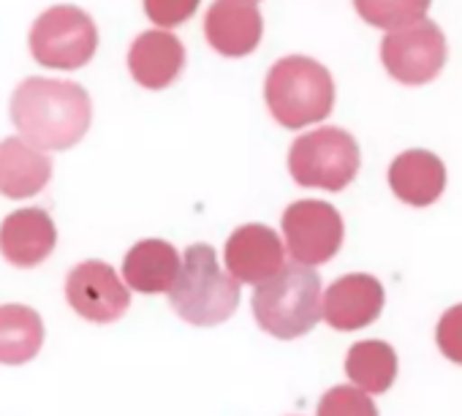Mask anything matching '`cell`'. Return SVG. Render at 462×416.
<instances>
[{
  "label": "cell",
  "mask_w": 462,
  "mask_h": 416,
  "mask_svg": "<svg viewBox=\"0 0 462 416\" xmlns=\"http://www.w3.org/2000/svg\"><path fill=\"white\" fill-rule=\"evenodd\" d=\"M389 188L411 207H430L446 188V166L430 150H405L389 163Z\"/></svg>",
  "instance_id": "9a60e30c"
},
{
  "label": "cell",
  "mask_w": 462,
  "mask_h": 416,
  "mask_svg": "<svg viewBox=\"0 0 462 416\" xmlns=\"http://www.w3.org/2000/svg\"><path fill=\"white\" fill-rule=\"evenodd\" d=\"M251 4H259V0H251Z\"/></svg>",
  "instance_id": "cb8c5ba5"
},
{
  "label": "cell",
  "mask_w": 462,
  "mask_h": 416,
  "mask_svg": "<svg viewBox=\"0 0 462 416\" xmlns=\"http://www.w3.org/2000/svg\"><path fill=\"white\" fill-rule=\"evenodd\" d=\"M182 270V256L166 240H142L123 259V281L139 294H169Z\"/></svg>",
  "instance_id": "e0dca14e"
},
{
  "label": "cell",
  "mask_w": 462,
  "mask_h": 416,
  "mask_svg": "<svg viewBox=\"0 0 462 416\" xmlns=\"http://www.w3.org/2000/svg\"><path fill=\"white\" fill-rule=\"evenodd\" d=\"M185 69L182 42L161 28L139 33L128 47V71L136 85L147 90L169 88Z\"/></svg>",
  "instance_id": "5bb4252c"
},
{
  "label": "cell",
  "mask_w": 462,
  "mask_h": 416,
  "mask_svg": "<svg viewBox=\"0 0 462 416\" xmlns=\"http://www.w3.org/2000/svg\"><path fill=\"white\" fill-rule=\"evenodd\" d=\"M448 58L446 36L432 20H419L408 28L389 31L381 42V60L389 77L400 85L419 88L432 82Z\"/></svg>",
  "instance_id": "52a82bcc"
},
{
  "label": "cell",
  "mask_w": 462,
  "mask_h": 416,
  "mask_svg": "<svg viewBox=\"0 0 462 416\" xmlns=\"http://www.w3.org/2000/svg\"><path fill=\"white\" fill-rule=\"evenodd\" d=\"M169 305L193 327H217L235 316L240 305V283L220 270L212 245L193 243L182 254V270L169 291Z\"/></svg>",
  "instance_id": "277c9868"
},
{
  "label": "cell",
  "mask_w": 462,
  "mask_h": 416,
  "mask_svg": "<svg viewBox=\"0 0 462 416\" xmlns=\"http://www.w3.org/2000/svg\"><path fill=\"white\" fill-rule=\"evenodd\" d=\"M362 163L356 139L335 125H321L300 139L289 150V171L302 188L343 190L351 185Z\"/></svg>",
  "instance_id": "8992f818"
},
{
  "label": "cell",
  "mask_w": 462,
  "mask_h": 416,
  "mask_svg": "<svg viewBox=\"0 0 462 416\" xmlns=\"http://www.w3.org/2000/svg\"><path fill=\"white\" fill-rule=\"evenodd\" d=\"M383 286L367 273H351L324 291V321L332 329L354 332L373 324L383 310Z\"/></svg>",
  "instance_id": "4fadbf2b"
},
{
  "label": "cell",
  "mask_w": 462,
  "mask_h": 416,
  "mask_svg": "<svg viewBox=\"0 0 462 416\" xmlns=\"http://www.w3.org/2000/svg\"><path fill=\"white\" fill-rule=\"evenodd\" d=\"M432 0H354L356 14L381 31H400L427 17Z\"/></svg>",
  "instance_id": "ffe728a7"
},
{
  "label": "cell",
  "mask_w": 462,
  "mask_h": 416,
  "mask_svg": "<svg viewBox=\"0 0 462 416\" xmlns=\"http://www.w3.org/2000/svg\"><path fill=\"white\" fill-rule=\"evenodd\" d=\"M254 316L256 324L278 340L308 335L324 316V291L316 267L300 262L283 264L281 273L256 286Z\"/></svg>",
  "instance_id": "7a4b0ae2"
},
{
  "label": "cell",
  "mask_w": 462,
  "mask_h": 416,
  "mask_svg": "<svg viewBox=\"0 0 462 416\" xmlns=\"http://www.w3.org/2000/svg\"><path fill=\"white\" fill-rule=\"evenodd\" d=\"M435 343L448 362L462 365V302L440 316L435 329Z\"/></svg>",
  "instance_id": "603a6c76"
},
{
  "label": "cell",
  "mask_w": 462,
  "mask_h": 416,
  "mask_svg": "<svg viewBox=\"0 0 462 416\" xmlns=\"http://www.w3.org/2000/svg\"><path fill=\"white\" fill-rule=\"evenodd\" d=\"M201 0H142L144 14L150 17V23L161 31H171L182 23H188Z\"/></svg>",
  "instance_id": "7402d4cb"
},
{
  "label": "cell",
  "mask_w": 462,
  "mask_h": 416,
  "mask_svg": "<svg viewBox=\"0 0 462 416\" xmlns=\"http://www.w3.org/2000/svg\"><path fill=\"white\" fill-rule=\"evenodd\" d=\"M66 300L77 316L93 324H112L131 308V289L112 264L90 259L66 278Z\"/></svg>",
  "instance_id": "9c48e42d"
},
{
  "label": "cell",
  "mask_w": 462,
  "mask_h": 416,
  "mask_svg": "<svg viewBox=\"0 0 462 416\" xmlns=\"http://www.w3.org/2000/svg\"><path fill=\"white\" fill-rule=\"evenodd\" d=\"M58 245V226L42 207H25L0 224V256L20 270L44 264Z\"/></svg>",
  "instance_id": "7c38bea8"
},
{
  "label": "cell",
  "mask_w": 462,
  "mask_h": 416,
  "mask_svg": "<svg viewBox=\"0 0 462 416\" xmlns=\"http://www.w3.org/2000/svg\"><path fill=\"white\" fill-rule=\"evenodd\" d=\"M28 50L44 69L77 71L93 60L98 50V28L85 9L58 4L42 12L31 25Z\"/></svg>",
  "instance_id": "5b68a950"
},
{
  "label": "cell",
  "mask_w": 462,
  "mask_h": 416,
  "mask_svg": "<svg viewBox=\"0 0 462 416\" xmlns=\"http://www.w3.org/2000/svg\"><path fill=\"white\" fill-rule=\"evenodd\" d=\"M47 337L42 316L20 302L0 305V365H25L36 359Z\"/></svg>",
  "instance_id": "ac0fdd59"
},
{
  "label": "cell",
  "mask_w": 462,
  "mask_h": 416,
  "mask_svg": "<svg viewBox=\"0 0 462 416\" xmlns=\"http://www.w3.org/2000/svg\"><path fill=\"white\" fill-rule=\"evenodd\" d=\"M264 101L283 128H305L329 117L335 106V82L324 63L308 55L275 60L264 79Z\"/></svg>",
  "instance_id": "3957f363"
},
{
  "label": "cell",
  "mask_w": 462,
  "mask_h": 416,
  "mask_svg": "<svg viewBox=\"0 0 462 416\" xmlns=\"http://www.w3.org/2000/svg\"><path fill=\"white\" fill-rule=\"evenodd\" d=\"M204 36L217 55L245 58L264 36L262 12L251 0H215L204 17Z\"/></svg>",
  "instance_id": "8fae6325"
},
{
  "label": "cell",
  "mask_w": 462,
  "mask_h": 416,
  "mask_svg": "<svg viewBox=\"0 0 462 416\" xmlns=\"http://www.w3.org/2000/svg\"><path fill=\"white\" fill-rule=\"evenodd\" d=\"M226 273L237 283L262 286L286 264V245L264 224H245L231 232L223 251Z\"/></svg>",
  "instance_id": "30bf717a"
},
{
  "label": "cell",
  "mask_w": 462,
  "mask_h": 416,
  "mask_svg": "<svg viewBox=\"0 0 462 416\" xmlns=\"http://www.w3.org/2000/svg\"><path fill=\"white\" fill-rule=\"evenodd\" d=\"M316 416H378L373 394L359 386H332L319 400Z\"/></svg>",
  "instance_id": "44dd1931"
},
{
  "label": "cell",
  "mask_w": 462,
  "mask_h": 416,
  "mask_svg": "<svg viewBox=\"0 0 462 416\" xmlns=\"http://www.w3.org/2000/svg\"><path fill=\"white\" fill-rule=\"evenodd\" d=\"M52 177L50 155L28 139L6 136L0 142V193L6 199H31Z\"/></svg>",
  "instance_id": "2e32d148"
},
{
  "label": "cell",
  "mask_w": 462,
  "mask_h": 416,
  "mask_svg": "<svg viewBox=\"0 0 462 416\" xmlns=\"http://www.w3.org/2000/svg\"><path fill=\"white\" fill-rule=\"evenodd\" d=\"M346 375L362 392L381 394L397 378V354L383 340H359L346 354Z\"/></svg>",
  "instance_id": "d6986e66"
},
{
  "label": "cell",
  "mask_w": 462,
  "mask_h": 416,
  "mask_svg": "<svg viewBox=\"0 0 462 416\" xmlns=\"http://www.w3.org/2000/svg\"><path fill=\"white\" fill-rule=\"evenodd\" d=\"M12 123L20 136L47 150H71L85 139L93 123L90 93L69 79L28 77L12 96Z\"/></svg>",
  "instance_id": "6da1fadb"
},
{
  "label": "cell",
  "mask_w": 462,
  "mask_h": 416,
  "mask_svg": "<svg viewBox=\"0 0 462 416\" xmlns=\"http://www.w3.org/2000/svg\"><path fill=\"white\" fill-rule=\"evenodd\" d=\"M281 226L289 256L305 267H321L335 259L346 235L340 213L321 199H300L289 204Z\"/></svg>",
  "instance_id": "ba28073f"
}]
</instances>
